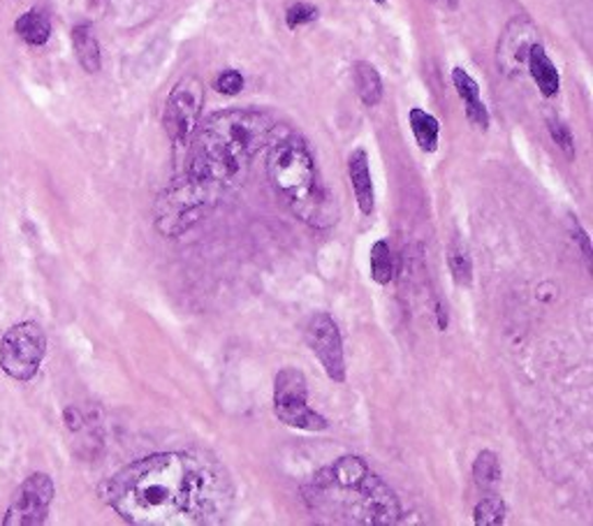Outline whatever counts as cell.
Listing matches in <instances>:
<instances>
[{"label":"cell","mask_w":593,"mask_h":526,"mask_svg":"<svg viewBox=\"0 0 593 526\" xmlns=\"http://www.w3.org/2000/svg\"><path fill=\"white\" fill-rule=\"evenodd\" d=\"M100 497L130 524H220L234 489L214 460L193 452H162L125 466L100 487Z\"/></svg>","instance_id":"obj_1"},{"label":"cell","mask_w":593,"mask_h":526,"mask_svg":"<svg viewBox=\"0 0 593 526\" xmlns=\"http://www.w3.org/2000/svg\"><path fill=\"white\" fill-rule=\"evenodd\" d=\"M276 125L259 112H222L209 119L195 139L189 172L226 195L246 179L253 158L265 149Z\"/></svg>","instance_id":"obj_2"},{"label":"cell","mask_w":593,"mask_h":526,"mask_svg":"<svg viewBox=\"0 0 593 526\" xmlns=\"http://www.w3.org/2000/svg\"><path fill=\"white\" fill-rule=\"evenodd\" d=\"M304 499L315 515L331 522L387 526L401 519V503L360 457H341L313 476Z\"/></svg>","instance_id":"obj_3"},{"label":"cell","mask_w":593,"mask_h":526,"mask_svg":"<svg viewBox=\"0 0 593 526\" xmlns=\"http://www.w3.org/2000/svg\"><path fill=\"white\" fill-rule=\"evenodd\" d=\"M267 172L271 186L286 199L296 219L318 230L337 223L339 209L320 181L313 156L302 139H278L269 151Z\"/></svg>","instance_id":"obj_4"},{"label":"cell","mask_w":593,"mask_h":526,"mask_svg":"<svg viewBox=\"0 0 593 526\" xmlns=\"http://www.w3.org/2000/svg\"><path fill=\"white\" fill-rule=\"evenodd\" d=\"M222 193L183 172L167 186L156 203L154 223L162 237H181L216 209Z\"/></svg>","instance_id":"obj_5"},{"label":"cell","mask_w":593,"mask_h":526,"mask_svg":"<svg viewBox=\"0 0 593 526\" xmlns=\"http://www.w3.org/2000/svg\"><path fill=\"white\" fill-rule=\"evenodd\" d=\"M274 413L292 429L325 431L329 423L308 406V386L300 369H281L274 380Z\"/></svg>","instance_id":"obj_6"},{"label":"cell","mask_w":593,"mask_h":526,"mask_svg":"<svg viewBox=\"0 0 593 526\" xmlns=\"http://www.w3.org/2000/svg\"><path fill=\"white\" fill-rule=\"evenodd\" d=\"M204 105V86L197 77H183L165 105V131L179 151H189L197 133Z\"/></svg>","instance_id":"obj_7"},{"label":"cell","mask_w":593,"mask_h":526,"mask_svg":"<svg viewBox=\"0 0 593 526\" xmlns=\"http://www.w3.org/2000/svg\"><path fill=\"white\" fill-rule=\"evenodd\" d=\"M47 337L37 322H19L0 341V367L16 380H31L43 365Z\"/></svg>","instance_id":"obj_8"},{"label":"cell","mask_w":593,"mask_h":526,"mask_svg":"<svg viewBox=\"0 0 593 526\" xmlns=\"http://www.w3.org/2000/svg\"><path fill=\"white\" fill-rule=\"evenodd\" d=\"M306 343L311 353L318 357L325 374L334 383H343L346 380V359H343V341L337 322L327 314H315L306 325Z\"/></svg>","instance_id":"obj_9"},{"label":"cell","mask_w":593,"mask_h":526,"mask_svg":"<svg viewBox=\"0 0 593 526\" xmlns=\"http://www.w3.org/2000/svg\"><path fill=\"white\" fill-rule=\"evenodd\" d=\"M53 499V482L45 474L31 476L22 487L16 489V494L8 507V515L3 519L5 526H37L45 524L49 515V505Z\"/></svg>","instance_id":"obj_10"},{"label":"cell","mask_w":593,"mask_h":526,"mask_svg":"<svg viewBox=\"0 0 593 526\" xmlns=\"http://www.w3.org/2000/svg\"><path fill=\"white\" fill-rule=\"evenodd\" d=\"M537 45V28L533 26L527 16H515V20L506 26L504 35H500L496 47V63L506 72L508 77L524 75L529 51Z\"/></svg>","instance_id":"obj_11"},{"label":"cell","mask_w":593,"mask_h":526,"mask_svg":"<svg viewBox=\"0 0 593 526\" xmlns=\"http://www.w3.org/2000/svg\"><path fill=\"white\" fill-rule=\"evenodd\" d=\"M452 82H455V88H457L459 98L463 100V105H467L469 121L475 125V129L487 131L489 129V112H487L485 102L480 100V86H477V82L469 75L467 70H461V68L452 70Z\"/></svg>","instance_id":"obj_12"},{"label":"cell","mask_w":593,"mask_h":526,"mask_svg":"<svg viewBox=\"0 0 593 526\" xmlns=\"http://www.w3.org/2000/svg\"><path fill=\"white\" fill-rule=\"evenodd\" d=\"M348 174H350V184H352V193L358 197L360 211L364 216H371L374 211V181H371V170H368V158L364 149L352 151L350 160H348Z\"/></svg>","instance_id":"obj_13"},{"label":"cell","mask_w":593,"mask_h":526,"mask_svg":"<svg viewBox=\"0 0 593 526\" xmlns=\"http://www.w3.org/2000/svg\"><path fill=\"white\" fill-rule=\"evenodd\" d=\"M527 70L531 72L533 82L537 84V88H541V94L545 98H554L556 94H559V86H561L559 70H556V65L552 63V59L547 57V51L543 49L541 42L531 47Z\"/></svg>","instance_id":"obj_14"},{"label":"cell","mask_w":593,"mask_h":526,"mask_svg":"<svg viewBox=\"0 0 593 526\" xmlns=\"http://www.w3.org/2000/svg\"><path fill=\"white\" fill-rule=\"evenodd\" d=\"M352 79H355L358 96L366 107H376L380 102L383 82H380V75L374 65L364 63V61L355 63L352 65Z\"/></svg>","instance_id":"obj_15"},{"label":"cell","mask_w":593,"mask_h":526,"mask_svg":"<svg viewBox=\"0 0 593 526\" xmlns=\"http://www.w3.org/2000/svg\"><path fill=\"white\" fill-rule=\"evenodd\" d=\"M408 121H411V129L420 144V149L424 154H434L438 149V133H440L436 117L426 114L424 110H417L415 107V110H411V114H408Z\"/></svg>","instance_id":"obj_16"},{"label":"cell","mask_w":593,"mask_h":526,"mask_svg":"<svg viewBox=\"0 0 593 526\" xmlns=\"http://www.w3.org/2000/svg\"><path fill=\"white\" fill-rule=\"evenodd\" d=\"M72 45H74L77 59L86 72L100 70V47H98L96 35L90 33L88 26H77L72 30Z\"/></svg>","instance_id":"obj_17"},{"label":"cell","mask_w":593,"mask_h":526,"mask_svg":"<svg viewBox=\"0 0 593 526\" xmlns=\"http://www.w3.org/2000/svg\"><path fill=\"white\" fill-rule=\"evenodd\" d=\"M14 28H16L19 35H22V40H26L28 45H37V47L45 45L49 40V35H51L49 20L43 12H37V10L19 16Z\"/></svg>","instance_id":"obj_18"},{"label":"cell","mask_w":593,"mask_h":526,"mask_svg":"<svg viewBox=\"0 0 593 526\" xmlns=\"http://www.w3.org/2000/svg\"><path fill=\"white\" fill-rule=\"evenodd\" d=\"M371 279L380 285H387L395 279V258L387 242H376L371 246Z\"/></svg>","instance_id":"obj_19"},{"label":"cell","mask_w":593,"mask_h":526,"mask_svg":"<svg viewBox=\"0 0 593 526\" xmlns=\"http://www.w3.org/2000/svg\"><path fill=\"white\" fill-rule=\"evenodd\" d=\"M473 478L477 487H494L500 482V462L492 450H482L473 464Z\"/></svg>","instance_id":"obj_20"},{"label":"cell","mask_w":593,"mask_h":526,"mask_svg":"<svg viewBox=\"0 0 593 526\" xmlns=\"http://www.w3.org/2000/svg\"><path fill=\"white\" fill-rule=\"evenodd\" d=\"M475 526H498L506 522V503L498 497L482 499L473 511Z\"/></svg>","instance_id":"obj_21"},{"label":"cell","mask_w":593,"mask_h":526,"mask_svg":"<svg viewBox=\"0 0 593 526\" xmlns=\"http://www.w3.org/2000/svg\"><path fill=\"white\" fill-rule=\"evenodd\" d=\"M448 267H450V274H452L457 285L471 288V283H473V262H471L467 250L452 248L450 256H448Z\"/></svg>","instance_id":"obj_22"},{"label":"cell","mask_w":593,"mask_h":526,"mask_svg":"<svg viewBox=\"0 0 593 526\" xmlns=\"http://www.w3.org/2000/svg\"><path fill=\"white\" fill-rule=\"evenodd\" d=\"M313 20H318V10L308 3H292L286 12L288 28H300L304 24H311Z\"/></svg>","instance_id":"obj_23"},{"label":"cell","mask_w":593,"mask_h":526,"mask_svg":"<svg viewBox=\"0 0 593 526\" xmlns=\"http://www.w3.org/2000/svg\"><path fill=\"white\" fill-rule=\"evenodd\" d=\"M214 86L222 96H237L239 90L244 88V77H241L237 70H226V72H220Z\"/></svg>","instance_id":"obj_24"},{"label":"cell","mask_w":593,"mask_h":526,"mask_svg":"<svg viewBox=\"0 0 593 526\" xmlns=\"http://www.w3.org/2000/svg\"><path fill=\"white\" fill-rule=\"evenodd\" d=\"M547 125H549V133H552L554 142L559 144V147H561L568 156H572V135H570V131H568V125H566L559 117H549V119H547Z\"/></svg>","instance_id":"obj_25"},{"label":"cell","mask_w":593,"mask_h":526,"mask_svg":"<svg viewBox=\"0 0 593 526\" xmlns=\"http://www.w3.org/2000/svg\"><path fill=\"white\" fill-rule=\"evenodd\" d=\"M572 232H574V242H580V246H582V250H584V258H586V262H589V267H591V244H589V234L582 230V225L578 223V221H572Z\"/></svg>","instance_id":"obj_26"},{"label":"cell","mask_w":593,"mask_h":526,"mask_svg":"<svg viewBox=\"0 0 593 526\" xmlns=\"http://www.w3.org/2000/svg\"><path fill=\"white\" fill-rule=\"evenodd\" d=\"M65 423H68V427H70L72 431H80V429H82V415H80V411L68 408V411H65Z\"/></svg>","instance_id":"obj_27"},{"label":"cell","mask_w":593,"mask_h":526,"mask_svg":"<svg viewBox=\"0 0 593 526\" xmlns=\"http://www.w3.org/2000/svg\"><path fill=\"white\" fill-rule=\"evenodd\" d=\"M436 8L440 10H457V0H429Z\"/></svg>","instance_id":"obj_28"},{"label":"cell","mask_w":593,"mask_h":526,"mask_svg":"<svg viewBox=\"0 0 593 526\" xmlns=\"http://www.w3.org/2000/svg\"><path fill=\"white\" fill-rule=\"evenodd\" d=\"M374 3H378V5H383V3H385V0H374Z\"/></svg>","instance_id":"obj_29"}]
</instances>
